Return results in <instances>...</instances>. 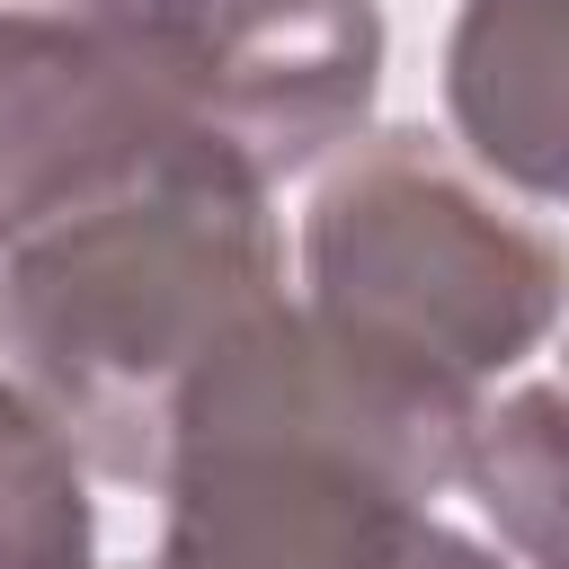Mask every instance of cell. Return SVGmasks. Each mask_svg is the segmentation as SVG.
<instances>
[{"label":"cell","mask_w":569,"mask_h":569,"mask_svg":"<svg viewBox=\"0 0 569 569\" xmlns=\"http://www.w3.org/2000/svg\"><path fill=\"white\" fill-rule=\"evenodd\" d=\"M373 89H382L373 0H213L204 133L258 187H284L338 142H356Z\"/></svg>","instance_id":"5b68a950"},{"label":"cell","mask_w":569,"mask_h":569,"mask_svg":"<svg viewBox=\"0 0 569 569\" xmlns=\"http://www.w3.org/2000/svg\"><path fill=\"white\" fill-rule=\"evenodd\" d=\"M204 62L213 0H0V240L196 142Z\"/></svg>","instance_id":"277c9868"},{"label":"cell","mask_w":569,"mask_h":569,"mask_svg":"<svg viewBox=\"0 0 569 569\" xmlns=\"http://www.w3.org/2000/svg\"><path fill=\"white\" fill-rule=\"evenodd\" d=\"M462 489H480L489 516L516 525L525 560L551 569V498H560V400L533 382L516 391L507 409L480 400L471 418V445H462Z\"/></svg>","instance_id":"ba28073f"},{"label":"cell","mask_w":569,"mask_h":569,"mask_svg":"<svg viewBox=\"0 0 569 569\" xmlns=\"http://www.w3.org/2000/svg\"><path fill=\"white\" fill-rule=\"evenodd\" d=\"M445 107L480 169L560 196V0H462L445 44Z\"/></svg>","instance_id":"8992f818"},{"label":"cell","mask_w":569,"mask_h":569,"mask_svg":"<svg viewBox=\"0 0 569 569\" xmlns=\"http://www.w3.org/2000/svg\"><path fill=\"white\" fill-rule=\"evenodd\" d=\"M258 187L222 142H178L142 178L0 240V311L80 436L89 471L160 480L169 400L196 356L258 302L284 293V240Z\"/></svg>","instance_id":"7a4b0ae2"},{"label":"cell","mask_w":569,"mask_h":569,"mask_svg":"<svg viewBox=\"0 0 569 569\" xmlns=\"http://www.w3.org/2000/svg\"><path fill=\"white\" fill-rule=\"evenodd\" d=\"M311 320L445 391H489L560 320V249L418 124L356 133L302 213Z\"/></svg>","instance_id":"3957f363"},{"label":"cell","mask_w":569,"mask_h":569,"mask_svg":"<svg viewBox=\"0 0 569 569\" xmlns=\"http://www.w3.org/2000/svg\"><path fill=\"white\" fill-rule=\"evenodd\" d=\"M0 569H98L89 453L27 373L0 311Z\"/></svg>","instance_id":"52a82bcc"},{"label":"cell","mask_w":569,"mask_h":569,"mask_svg":"<svg viewBox=\"0 0 569 569\" xmlns=\"http://www.w3.org/2000/svg\"><path fill=\"white\" fill-rule=\"evenodd\" d=\"M471 418V391L365 356L276 293L169 400L151 569H516L445 516Z\"/></svg>","instance_id":"6da1fadb"}]
</instances>
